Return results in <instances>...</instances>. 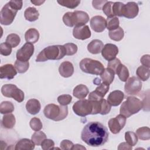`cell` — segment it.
<instances>
[{
	"label": "cell",
	"mask_w": 150,
	"mask_h": 150,
	"mask_svg": "<svg viewBox=\"0 0 150 150\" xmlns=\"http://www.w3.org/2000/svg\"><path fill=\"white\" fill-rule=\"evenodd\" d=\"M108 135L107 128L103 124L97 121H92L84 127L81 138L90 146H101L108 141Z\"/></svg>",
	"instance_id": "6da1fadb"
},
{
	"label": "cell",
	"mask_w": 150,
	"mask_h": 150,
	"mask_svg": "<svg viewBox=\"0 0 150 150\" xmlns=\"http://www.w3.org/2000/svg\"><path fill=\"white\" fill-rule=\"evenodd\" d=\"M66 55V49L63 45L49 46L43 49L37 56V62L48 60H60Z\"/></svg>",
	"instance_id": "7a4b0ae2"
},
{
	"label": "cell",
	"mask_w": 150,
	"mask_h": 150,
	"mask_svg": "<svg viewBox=\"0 0 150 150\" xmlns=\"http://www.w3.org/2000/svg\"><path fill=\"white\" fill-rule=\"evenodd\" d=\"M63 21L69 27L83 26L89 21V16L82 11L68 12L63 15Z\"/></svg>",
	"instance_id": "3957f363"
},
{
	"label": "cell",
	"mask_w": 150,
	"mask_h": 150,
	"mask_svg": "<svg viewBox=\"0 0 150 150\" xmlns=\"http://www.w3.org/2000/svg\"><path fill=\"white\" fill-rule=\"evenodd\" d=\"M141 109H142V101L135 97L129 96L121 105L120 112L125 118H128L138 112Z\"/></svg>",
	"instance_id": "277c9868"
},
{
	"label": "cell",
	"mask_w": 150,
	"mask_h": 150,
	"mask_svg": "<svg viewBox=\"0 0 150 150\" xmlns=\"http://www.w3.org/2000/svg\"><path fill=\"white\" fill-rule=\"evenodd\" d=\"M43 113L45 117L55 121L64 120L68 114L67 105H58L54 104H49L45 106Z\"/></svg>",
	"instance_id": "5b68a950"
},
{
	"label": "cell",
	"mask_w": 150,
	"mask_h": 150,
	"mask_svg": "<svg viewBox=\"0 0 150 150\" xmlns=\"http://www.w3.org/2000/svg\"><path fill=\"white\" fill-rule=\"evenodd\" d=\"M79 66L82 71L91 74L100 75L104 70V67L100 62L90 58L82 59Z\"/></svg>",
	"instance_id": "8992f818"
},
{
	"label": "cell",
	"mask_w": 150,
	"mask_h": 150,
	"mask_svg": "<svg viewBox=\"0 0 150 150\" xmlns=\"http://www.w3.org/2000/svg\"><path fill=\"white\" fill-rule=\"evenodd\" d=\"M1 93L4 96L12 98L19 103H21L24 100L25 94L23 91L15 84H6L2 86Z\"/></svg>",
	"instance_id": "52a82bcc"
},
{
	"label": "cell",
	"mask_w": 150,
	"mask_h": 150,
	"mask_svg": "<svg viewBox=\"0 0 150 150\" xmlns=\"http://www.w3.org/2000/svg\"><path fill=\"white\" fill-rule=\"evenodd\" d=\"M73 110L76 115L81 117L91 114L93 111L92 103L88 99H81L73 104Z\"/></svg>",
	"instance_id": "ba28073f"
},
{
	"label": "cell",
	"mask_w": 150,
	"mask_h": 150,
	"mask_svg": "<svg viewBox=\"0 0 150 150\" xmlns=\"http://www.w3.org/2000/svg\"><path fill=\"white\" fill-rule=\"evenodd\" d=\"M18 11L13 8L9 2L5 4L0 12V22L3 25L11 24L17 13Z\"/></svg>",
	"instance_id": "9c48e42d"
},
{
	"label": "cell",
	"mask_w": 150,
	"mask_h": 150,
	"mask_svg": "<svg viewBox=\"0 0 150 150\" xmlns=\"http://www.w3.org/2000/svg\"><path fill=\"white\" fill-rule=\"evenodd\" d=\"M124 86V91L128 95L137 94L142 88V82L138 78L132 76L125 81Z\"/></svg>",
	"instance_id": "30bf717a"
},
{
	"label": "cell",
	"mask_w": 150,
	"mask_h": 150,
	"mask_svg": "<svg viewBox=\"0 0 150 150\" xmlns=\"http://www.w3.org/2000/svg\"><path fill=\"white\" fill-rule=\"evenodd\" d=\"M33 43L26 42L16 52V59L22 62H28L34 53Z\"/></svg>",
	"instance_id": "8fae6325"
},
{
	"label": "cell",
	"mask_w": 150,
	"mask_h": 150,
	"mask_svg": "<svg viewBox=\"0 0 150 150\" xmlns=\"http://www.w3.org/2000/svg\"><path fill=\"white\" fill-rule=\"evenodd\" d=\"M126 118L120 114L115 118H111L108 121V125L110 131L114 134H117L124 128Z\"/></svg>",
	"instance_id": "7c38bea8"
},
{
	"label": "cell",
	"mask_w": 150,
	"mask_h": 150,
	"mask_svg": "<svg viewBox=\"0 0 150 150\" xmlns=\"http://www.w3.org/2000/svg\"><path fill=\"white\" fill-rule=\"evenodd\" d=\"M109 88V84L104 83H100L94 91L89 94L88 100L91 101H97L103 98L108 91Z\"/></svg>",
	"instance_id": "4fadbf2b"
},
{
	"label": "cell",
	"mask_w": 150,
	"mask_h": 150,
	"mask_svg": "<svg viewBox=\"0 0 150 150\" xmlns=\"http://www.w3.org/2000/svg\"><path fill=\"white\" fill-rule=\"evenodd\" d=\"M138 4L135 2H128L123 6L122 16L128 19H133L138 15Z\"/></svg>",
	"instance_id": "5bb4252c"
},
{
	"label": "cell",
	"mask_w": 150,
	"mask_h": 150,
	"mask_svg": "<svg viewBox=\"0 0 150 150\" xmlns=\"http://www.w3.org/2000/svg\"><path fill=\"white\" fill-rule=\"evenodd\" d=\"M101 52L102 56L105 60L110 61L115 58L118 53V48L115 45L107 43L104 46Z\"/></svg>",
	"instance_id": "9a60e30c"
},
{
	"label": "cell",
	"mask_w": 150,
	"mask_h": 150,
	"mask_svg": "<svg viewBox=\"0 0 150 150\" xmlns=\"http://www.w3.org/2000/svg\"><path fill=\"white\" fill-rule=\"evenodd\" d=\"M90 26L91 29L96 32H103L107 26V22L105 19L100 15H96L91 18L90 19Z\"/></svg>",
	"instance_id": "2e32d148"
},
{
	"label": "cell",
	"mask_w": 150,
	"mask_h": 150,
	"mask_svg": "<svg viewBox=\"0 0 150 150\" xmlns=\"http://www.w3.org/2000/svg\"><path fill=\"white\" fill-rule=\"evenodd\" d=\"M73 36L79 40H86L90 38L91 31L88 25L74 26L73 30Z\"/></svg>",
	"instance_id": "e0dca14e"
},
{
	"label": "cell",
	"mask_w": 150,
	"mask_h": 150,
	"mask_svg": "<svg viewBox=\"0 0 150 150\" xmlns=\"http://www.w3.org/2000/svg\"><path fill=\"white\" fill-rule=\"evenodd\" d=\"M15 67L11 64H6L0 67V78L11 80L16 75Z\"/></svg>",
	"instance_id": "ac0fdd59"
},
{
	"label": "cell",
	"mask_w": 150,
	"mask_h": 150,
	"mask_svg": "<svg viewBox=\"0 0 150 150\" xmlns=\"http://www.w3.org/2000/svg\"><path fill=\"white\" fill-rule=\"evenodd\" d=\"M124 98V94L120 90H114L111 92L108 97L107 101L111 106L116 107L119 105Z\"/></svg>",
	"instance_id": "d6986e66"
},
{
	"label": "cell",
	"mask_w": 150,
	"mask_h": 150,
	"mask_svg": "<svg viewBox=\"0 0 150 150\" xmlns=\"http://www.w3.org/2000/svg\"><path fill=\"white\" fill-rule=\"evenodd\" d=\"M60 74L65 78L71 77L74 73V67L73 64L68 61L63 62L59 67Z\"/></svg>",
	"instance_id": "ffe728a7"
},
{
	"label": "cell",
	"mask_w": 150,
	"mask_h": 150,
	"mask_svg": "<svg viewBox=\"0 0 150 150\" xmlns=\"http://www.w3.org/2000/svg\"><path fill=\"white\" fill-rule=\"evenodd\" d=\"M40 108L41 105L39 101L35 98L29 100L26 104V109L27 111L32 115H35L39 112Z\"/></svg>",
	"instance_id": "44dd1931"
},
{
	"label": "cell",
	"mask_w": 150,
	"mask_h": 150,
	"mask_svg": "<svg viewBox=\"0 0 150 150\" xmlns=\"http://www.w3.org/2000/svg\"><path fill=\"white\" fill-rule=\"evenodd\" d=\"M35 143L28 138H23L18 141L15 145L16 150H32L35 148Z\"/></svg>",
	"instance_id": "7402d4cb"
},
{
	"label": "cell",
	"mask_w": 150,
	"mask_h": 150,
	"mask_svg": "<svg viewBox=\"0 0 150 150\" xmlns=\"http://www.w3.org/2000/svg\"><path fill=\"white\" fill-rule=\"evenodd\" d=\"M104 47V44L100 40L94 39L87 45V50L92 54L100 53Z\"/></svg>",
	"instance_id": "603a6c76"
},
{
	"label": "cell",
	"mask_w": 150,
	"mask_h": 150,
	"mask_svg": "<svg viewBox=\"0 0 150 150\" xmlns=\"http://www.w3.org/2000/svg\"><path fill=\"white\" fill-rule=\"evenodd\" d=\"M89 93L88 87L84 84H79L76 86L73 91V95L79 99L85 98Z\"/></svg>",
	"instance_id": "cb8c5ba5"
},
{
	"label": "cell",
	"mask_w": 150,
	"mask_h": 150,
	"mask_svg": "<svg viewBox=\"0 0 150 150\" xmlns=\"http://www.w3.org/2000/svg\"><path fill=\"white\" fill-rule=\"evenodd\" d=\"M25 39L27 42L31 43H36L39 39V31L35 28L29 29L25 34Z\"/></svg>",
	"instance_id": "d4e9b609"
},
{
	"label": "cell",
	"mask_w": 150,
	"mask_h": 150,
	"mask_svg": "<svg viewBox=\"0 0 150 150\" xmlns=\"http://www.w3.org/2000/svg\"><path fill=\"white\" fill-rule=\"evenodd\" d=\"M24 16L26 20L29 22H34L39 18V13L35 8L29 7L25 11Z\"/></svg>",
	"instance_id": "484cf974"
},
{
	"label": "cell",
	"mask_w": 150,
	"mask_h": 150,
	"mask_svg": "<svg viewBox=\"0 0 150 150\" xmlns=\"http://www.w3.org/2000/svg\"><path fill=\"white\" fill-rule=\"evenodd\" d=\"M16 120L14 115L11 113L6 114L4 115L2 119V126L8 129L12 128L15 124Z\"/></svg>",
	"instance_id": "4316f807"
},
{
	"label": "cell",
	"mask_w": 150,
	"mask_h": 150,
	"mask_svg": "<svg viewBox=\"0 0 150 150\" xmlns=\"http://www.w3.org/2000/svg\"><path fill=\"white\" fill-rule=\"evenodd\" d=\"M114 75L115 73L112 70L106 68L104 69L103 72L100 74V78L103 83L110 85L114 80Z\"/></svg>",
	"instance_id": "83f0119b"
},
{
	"label": "cell",
	"mask_w": 150,
	"mask_h": 150,
	"mask_svg": "<svg viewBox=\"0 0 150 150\" xmlns=\"http://www.w3.org/2000/svg\"><path fill=\"white\" fill-rule=\"evenodd\" d=\"M108 36L111 40L118 42L123 39L124 36V32L122 28L119 26L118 28L114 30L109 31Z\"/></svg>",
	"instance_id": "f1b7e54d"
},
{
	"label": "cell",
	"mask_w": 150,
	"mask_h": 150,
	"mask_svg": "<svg viewBox=\"0 0 150 150\" xmlns=\"http://www.w3.org/2000/svg\"><path fill=\"white\" fill-rule=\"evenodd\" d=\"M136 74L140 80L146 81L149 77V68L141 66L137 69Z\"/></svg>",
	"instance_id": "f546056e"
},
{
	"label": "cell",
	"mask_w": 150,
	"mask_h": 150,
	"mask_svg": "<svg viewBox=\"0 0 150 150\" xmlns=\"http://www.w3.org/2000/svg\"><path fill=\"white\" fill-rule=\"evenodd\" d=\"M115 74L118 75L119 79L123 82H125L128 80L129 76L128 68L122 64H121Z\"/></svg>",
	"instance_id": "4dcf8cb0"
},
{
	"label": "cell",
	"mask_w": 150,
	"mask_h": 150,
	"mask_svg": "<svg viewBox=\"0 0 150 150\" xmlns=\"http://www.w3.org/2000/svg\"><path fill=\"white\" fill-rule=\"evenodd\" d=\"M137 137L141 140H149L150 139V129L148 127H142L136 131Z\"/></svg>",
	"instance_id": "1f68e13d"
},
{
	"label": "cell",
	"mask_w": 150,
	"mask_h": 150,
	"mask_svg": "<svg viewBox=\"0 0 150 150\" xmlns=\"http://www.w3.org/2000/svg\"><path fill=\"white\" fill-rule=\"evenodd\" d=\"M14 110V105L12 103L5 101H2L0 104V112L2 114L11 113Z\"/></svg>",
	"instance_id": "d6a6232c"
},
{
	"label": "cell",
	"mask_w": 150,
	"mask_h": 150,
	"mask_svg": "<svg viewBox=\"0 0 150 150\" xmlns=\"http://www.w3.org/2000/svg\"><path fill=\"white\" fill-rule=\"evenodd\" d=\"M45 139H46V134L43 132L40 131H36L34 134H33L31 137L32 141L35 143V145L38 146L40 145L42 142Z\"/></svg>",
	"instance_id": "836d02e7"
},
{
	"label": "cell",
	"mask_w": 150,
	"mask_h": 150,
	"mask_svg": "<svg viewBox=\"0 0 150 150\" xmlns=\"http://www.w3.org/2000/svg\"><path fill=\"white\" fill-rule=\"evenodd\" d=\"M21 39L19 35L15 33H11L8 35L6 39V42L12 47H16L20 43Z\"/></svg>",
	"instance_id": "e575fe53"
},
{
	"label": "cell",
	"mask_w": 150,
	"mask_h": 150,
	"mask_svg": "<svg viewBox=\"0 0 150 150\" xmlns=\"http://www.w3.org/2000/svg\"><path fill=\"white\" fill-rule=\"evenodd\" d=\"M125 139L131 146H135L138 142V137L132 131H127L125 133Z\"/></svg>",
	"instance_id": "d590c367"
},
{
	"label": "cell",
	"mask_w": 150,
	"mask_h": 150,
	"mask_svg": "<svg viewBox=\"0 0 150 150\" xmlns=\"http://www.w3.org/2000/svg\"><path fill=\"white\" fill-rule=\"evenodd\" d=\"M15 67L19 73H25L29 67V62H22L16 60L15 62Z\"/></svg>",
	"instance_id": "8d00e7d4"
},
{
	"label": "cell",
	"mask_w": 150,
	"mask_h": 150,
	"mask_svg": "<svg viewBox=\"0 0 150 150\" xmlns=\"http://www.w3.org/2000/svg\"><path fill=\"white\" fill-rule=\"evenodd\" d=\"M107 22V29L108 30H114L119 27L120 25V21L117 17H112L110 18H107L106 20Z\"/></svg>",
	"instance_id": "74e56055"
},
{
	"label": "cell",
	"mask_w": 150,
	"mask_h": 150,
	"mask_svg": "<svg viewBox=\"0 0 150 150\" xmlns=\"http://www.w3.org/2000/svg\"><path fill=\"white\" fill-rule=\"evenodd\" d=\"M57 3L60 5L70 8H76L80 3V1L77 0H64V1H57Z\"/></svg>",
	"instance_id": "f35d334b"
},
{
	"label": "cell",
	"mask_w": 150,
	"mask_h": 150,
	"mask_svg": "<svg viewBox=\"0 0 150 150\" xmlns=\"http://www.w3.org/2000/svg\"><path fill=\"white\" fill-rule=\"evenodd\" d=\"M114 2L111 1H107L103 6L102 10L104 14L107 16L108 18L114 17L112 11V5Z\"/></svg>",
	"instance_id": "ab89813d"
},
{
	"label": "cell",
	"mask_w": 150,
	"mask_h": 150,
	"mask_svg": "<svg viewBox=\"0 0 150 150\" xmlns=\"http://www.w3.org/2000/svg\"><path fill=\"white\" fill-rule=\"evenodd\" d=\"M63 46L66 49V55L72 56L77 52V46L74 43H67Z\"/></svg>",
	"instance_id": "60d3db41"
},
{
	"label": "cell",
	"mask_w": 150,
	"mask_h": 150,
	"mask_svg": "<svg viewBox=\"0 0 150 150\" xmlns=\"http://www.w3.org/2000/svg\"><path fill=\"white\" fill-rule=\"evenodd\" d=\"M31 129L35 131H40L42 128V123L40 120L37 117L32 118L29 122Z\"/></svg>",
	"instance_id": "b9f144b4"
},
{
	"label": "cell",
	"mask_w": 150,
	"mask_h": 150,
	"mask_svg": "<svg viewBox=\"0 0 150 150\" xmlns=\"http://www.w3.org/2000/svg\"><path fill=\"white\" fill-rule=\"evenodd\" d=\"M124 4L121 2H115L112 5V11L114 16H118L120 17H122V8L124 6Z\"/></svg>",
	"instance_id": "7bdbcfd3"
},
{
	"label": "cell",
	"mask_w": 150,
	"mask_h": 150,
	"mask_svg": "<svg viewBox=\"0 0 150 150\" xmlns=\"http://www.w3.org/2000/svg\"><path fill=\"white\" fill-rule=\"evenodd\" d=\"M12 52V47L6 42L1 43L0 44V53L1 54L7 56L11 54Z\"/></svg>",
	"instance_id": "ee69618b"
},
{
	"label": "cell",
	"mask_w": 150,
	"mask_h": 150,
	"mask_svg": "<svg viewBox=\"0 0 150 150\" xmlns=\"http://www.w3.org/2000/svg\"><path fill=\"white\" fill-rule=\"evenodd\" d=\"M111 108V106L108 101L102 98L101 100V111L100 114L101 115H106L110 112Z\"/></svg>",
	"instance_id": "f6af8a7d"
},
{
	"label": "cell",
	"mask_w": 150,
	"mask_h": 150,
	"mask_svg": "<svg viewBox=\"0 0 150 150\" xmlns=\"http://www.w3.org/2000/svg\"><path fill=\"white\" fill-rule=\"evenodd\" d=\"M72 100V97L69 94H62L57 97V101L61 105H67Z\"/></svg>",
	"instance_id": "bcb514c9"
},
{
	"label": "cell",
	"mask_w": 150,
	"mask_h": 150,
	"mask_svg": "<svg viewBox=\"0 0 150 150\" xmlns=\"http://www.w3.org/2000/svg\"><path fill=\"white\" fill-rule=\"evenodd\" d=\"M121 64V63L120 60L118 58H115L113 60L109 61L108 65H107V68L112 70L115 74L117 69H118V67H120Z\"/></svg>",
	"instance_id": "7dc6e473"
},
{
	"label": "cell",
	"mask_w": 150,
	"mask_h": 150,
	"mask_svg": "<svg viewBox=\"0 0 150 150\" xmlns=\"http://www.w3.org/2000/svg\"><path fill=\"white\" fill-rule=\"evenodd\" d=\"M41 147L43 150L52 149L54 146V142L50 139H45L41 144Z\"/></svg>",
	"instance_id": "c3c4849f"
},
{
	"label": "cell",
	"mask_w": 150,
	"mask_h": 150,
	"mask_svg": "<svg viewBox=\"0 0 150 150\" xmlns=\"http://www.w3.org/2000/svg\"><path fill=\"white\" fill-rule=\"evenodd\" d=\"M74 144L73 143L68 139H64L60 142V148L64 150L72 149Z\"/></svg>",
	"instance_id": "681fc988"
},
{
	"label": "cell",
	"mask_w": 150,
	"mask_h": 150,
	"mask_svg": "<svg viewBox=\"0 0 150 150\" xmlns=\"http://www.w3.org/2000/svg\"><path fill=\"white\" fill-rule=\"evenodd\" d=\"M140 62L142 64L146 67H150V56L149 54H145L142 56L140 59Z\"/></svg>",
	"instance_id": "f907efd6"
},
{
	"label": "cell",
	"mask_w": 150,
	"mask_h": 150,
	"mask_svg": "<svg viewBox=\"0 0 150 150\" xmlns=\"http://www.w3.org/2000/svg\"><path fill=\"white\" fill-rule=\"evenodd\" d=\"M10 5L15 9H16L17 11L21 10L22 7V5H23V2L22 1H15V0H11L9 2H8Z\"/></svg>",
	"instance_id": "816d5d0a"
},
{
	"label": "cell",
	"mask_w": 150,
	"mask_h": 150,
	"mask_svg": "<svg viewBox=\"0 0 150 150\" xmlns=\"http://www.w3.org/2000/svg\"><path fill=\"white\" fill-rule=\"evenodd\" d=\"M107 2V1H93V6L98 10H100L103 8L104 5Z\"/></svg>",
	"instance_id": "f5cc1de1"
},
{
	"label": "cell",
	"mask_w": 150,
	"mask_h": 150,
	"mask_svg": "<svg viewBox=\"0 0 150 150\" xmlns=\"http://www.w3.org/2000/svg\"><path fill=\"white\" fill-rule=\"evenodd\" d=\"M132 149V146L129 145L127 142H122L119 144L118 146V150H131Z\"/></svg>",
	"instance_id": "db71d44e"
},
{
	"label": "cell",
	"mask_w": 150,
	"mask_h": 150,
	"mask_svg": "<svg viewBox=\"0 0 150 150\" xmlns=\"http://www.w3.org/2000/svg\"><path fill=\"white\" fill-rule=\"evenodd\" d=\"M72 149L74 150V149H86V148L83 146L82 145H80V144H75L73 145Z\"/></svg>",
	"instance_id": "11a10c76"
},
{
	"label": "cell",
	"mask_w": 150,
	"mask_h": 150,
	"mask_svg": "<svg viewBox=\"0 0 150 150\" xmlns=\"http://www.w3.org/2000/svg\"><path fill=\"white\" fill-rule=\"evenodd\" d=\"M30 2H31V3L35 5L40 6L43 3H44L45 1H31Z\"/></svg>",
	"instance_id": "9f6ffc18"
},
{
	"label": "cell",
	"mask_w": 150,
	"mask_h": 150,
	"mask_svg": "<svg viewBox=\"0 0 150 150\" xmlns=\"http://www.w3.org/2000/svg\"><path fill=\"white\" fill-rule=\"evenodd\" d=\"M101 80L99 79L98 78H96V79L93 80V83H94L95 84H96V85H99V84H100V83H101Z\"/></svg>",
	"instance_id": "6f0895ef"
}]
</instances>
